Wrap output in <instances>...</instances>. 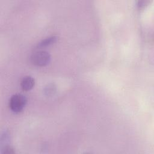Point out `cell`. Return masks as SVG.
Returning <instances> with one entry per match:
<instances>
[{
    "instance_id": "6da1fadb",
    "label": "cell",
    "mask_w": 154,
    "mask_h": 154,
    "mask_svg": "<svg viewBox=\"0 0 154 154\" xmlns=\"http://www.w3.org/2000/svg\"><path fill=\"white\" fill-rule=\"evenodd\" d=\"M31 62L37 66H45L51 60V55L45 51H38L33 53L30 57Z\"/></svg>"
},
{
    "instance_id": "7a4b0ae2",
    "label": "cell",
    "mask_w": 154,
    "mask_h": 154,
    "mask_svg": "<svg viewBox=\"0 0 154 154\" xmlns=\"http://www.w3.org/2000/svg\"><path fill=\"white\" fill-rule=\"evenodd\" d=\"M26 103V99L25 96L21 94H15L11 97L9 102V105L13 112H19L23 109Z\"/></svg>"
},
{
    "instance_id": "3957f363",
    "label": "cell",
    "mask_w": 154,
    "mask_h": 154,
    "mask_svg": "<svg viewBox=\"0 0 154 154\" xmlns=\"http://www.w3.org/2000/svg\"><path fill=\"white\" fill-rule=\"evenodd\" d=\"M34 79L31 76H26L23 78L20 82L21 88L25 91L31 90L34 85Z\"/></svg>"
},
{
    "instance_id": "277c9868",
    "label": "cell",
    "mask_w": 154,
    "mask_h": 154,
    "mask_svg": "<svg viewBox=\"0 0 154 154\" xmlns=\"http://www.w3.org/2000/svg\"><path fill=\"white\" fill-rule=\"evenodd\" d=\"M57 39V37H56V36H52V37H48V38L43 40L41 42H40L38 44V46L43 47V46H46L51 45V44L54 43V42H55Z\"/></svg>"
},
{
    "instance_id": "5b68a950",
    "label": "cell",
    "mask_w": 154,
    "mask_h": 154,
    "mask_svg": "<svg viewBox=\"0 0 154 154\" xmlns=\"http://www.w3.org/2000/svg\"><path fill=\"white\" fill-rule=\"evenodd\" d=\"M148 1H139L138 2V6L140 7V8H142L143 7H144L147 3Z\"/></svg>"
}]
</instances>
